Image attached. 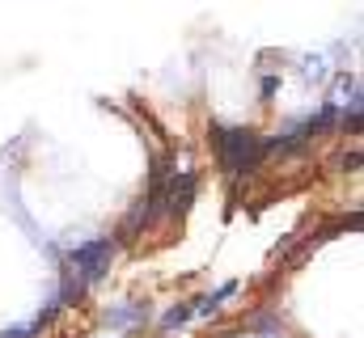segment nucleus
<instances>
[{"instance_id": "nucleus-5", "label": "nucleus", "mask_w": 364, "mask_h": 338, "mask_svg": "<svg viewBox=\"0 0 364 338\" xmlns=\"http://www.w3.org/2000/svg\"><path fill=\"white\" fill-rule=\"evenodd\" d=\"M0 338H30V330H9V334H0Z\"/></svg>"}, {"instance_id": "nucleus-1", "label": "nucleus", "mask_w": 364, "mask_h": 338, "mask_svg": "<svg viewBox=\"0 0 364 338\" xmlns=\"http://www.w3.org/2000/svg\"><path fill=\"white\" fill-rule=\"evenodd\" d=\"M212 144H216V157L229 173H250L275 148V140H259L246 127H212Z\"/></svg>"}, {"instance_id": "nucleus-3", "label": "nucleus", "mask_w": 364, "mask_h": 338, "mask_svg": "<svg viewBox=\"0 0 364 338\" xmlns=\"http://www.w3.org/2000/svg\"><path fill=\"white\" fill-rule=\"evenodd\" d=\"M233 288H237V283H225V288H220L216 296H203V300H199V305H195L191 313H199V317H208L212 309H220V300H225V296H233Z\"/></svg>"}, {"instance_id": "nucleus-2", "label": "nucleus", "mask_w": 364, "mask_h": 338, "mask_svg": "<svg viewBox=\"0 0 364 338\" xmlns=\"http://www.w3.org/2000/svg\"><path fill=\"white\" fill-rule=\"evenodd\" d=\"M110 258H114V241L110 237H93V241L73 250V266H77V275L85 283H93V279H102L110 271Z\"/></svg>"}, {"instance_id": "nucleus-4", "label": "nucleus", "mask_w": 364, "mask_h": 338, "mask_svg": "<svg viewBox=\"0 0 364 338\" xmlns=\"http://www.w3.org/2000/svg\"><path fill=\"white\" fill-rule=\"evenodd\" d=\"M186 317H191V305H174V309H170V313L161 317V330H178Z\"/></svg>"}]
</instances>
